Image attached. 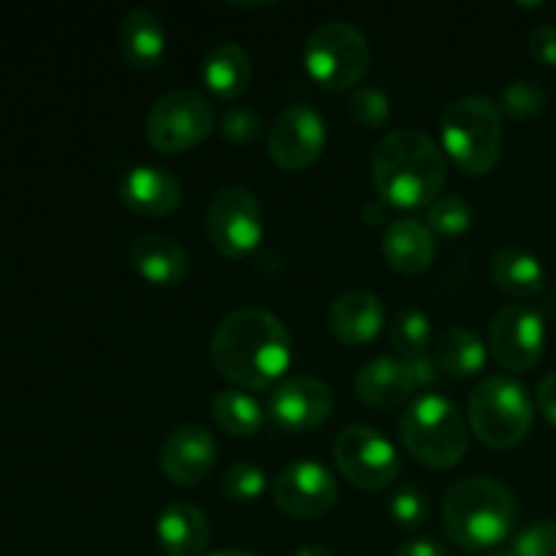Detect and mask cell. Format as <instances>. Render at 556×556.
I'll use <instances>...</instances> for the list:
<instances>
[{
  "instance_id": "29",
  "label": "cell",
  "mask_w": 556,
  "mask_h": 556,
  "mask_svg": "<svg viewBox=\"0 0 556 556\" xmlns=\"http://www.w3.org/2000/svg\"><path fill=\"white\" fill-rule=\"evenodd\" d=\"M546 106V90L535 79H514L500 92V112L514 119H530Z\"/></svg>"
},
{
  "instance_id": "24",
  "label": "cell",
  "mask_w": 556,
  "mask_h": 556,
  "mask_svg": "<svg viewBox=\"0 0 556 556\" xmlns=\"http://www.w3.org/2000/svg\"><path fill=\"white\" fill-rule=\"evenodd\" d=\"M119 47L136 68H152L166 52V25L152 9H130L119 22Z\"/></svg>"
},
{
  "instance_id": "40",
  "label": "cell",
  "mask_w": 556,
  "mask_h": 556,
  "mask_svg": "<svg viewBox=\"0 0 556 556\" xmlns=\"http://www.w3.org/2000/svg\"><path fill=\"white\" fill-rule=\"evenodd\" d=\"M367 215H372V217H369V223H378L380 217H383V210H380L378 204H369L367 210H364V217H367Z\"/></svg>"
},
{
  "instance_id": "36",
  "label": "cell",
  "mask_w": 556,
  "mask_h": 556,
  "mask_svg": "<svg viewBox=\"0 0 556 556\" xmlns=\"http://www.w3.org/2000/svg\"><path fill=\"white\" fill-rule=\"evenodd\" d=\"M407 367H410V375H413V383L418 386H438L440 378H443V369H440L438 358L429 356V353H424V356H416V358H405Z\"/></svg>"
},
{
  "instance_id": "25",
  "label": "cell",
  "mask_w": 556,
  "mask_h": 556,
  "mask_svg": "<svg viewBox=\"0 0 556 556\" xmlns=\"http://www.w3.org/2000/svg\"><path fill=\"white\" fill-rule=\"evenodd\" d=\"M440 369L454 378H472L486 367V345L467 326H448L434 348Z\"/></svg>"
},
{
  "instance_id": "11",
  "label": "cell",
  "mask_w": 556,
  "mask_h": 556,
  "mask_svg": "<svg viewBox=\"0 0 556 556\" xmlns=\"http://www.w3.org/2000/svg\"><path fill=\"white\" fill-rule=\"evenodd\" d=\"M334 410V391L313 375H291L271 389L266 418L282 434H299L324 424Z\"/></svg>"
},
{
  "instance_id": "2",
  "label": "cell",
  "mask_w": 556,
  "mask_h": 556,
  "mask_svg": "<svg viewBox=\"0 0 556 556\" xmlns=\"http://www.w3.org/2000/svg\"><path fill=\"white\" fill-rule=\"evenodd\" d=\"M448 177L445 152L418 128H396L372 152V182L383 201L400 210L429 206Z\"/></svg>"
},
{
  "instance_id": "34",
  "label": "cell",
  "mask_w": 556,
  "mask_h": 556,
  "mask_svg": "<svg viewBox=\"0 0 556 556\" xmlns=\"http://www.w3.org/2000/svg\"><path fill=\"white\" fill-rule=\"evenodd\" d=\"M516 556H556V521H532L510 541Z\"/></svg>"
},
{
  "instance_id": "12",
  "label": "cell",
  "mask_w": 556,
  "mask_h": 556,
  "mask_svg": "<svg viewBox=\"0 0 556 556\" xmlns=\"http://www.w3.org/2000/svg\"><path fill=\"white\" fill-rule=\"evenodd\" d=\"M546 345V320L535 307L508 304L497 309L489 324V351L510 372L535 367Z\"/></svg>"
},
{
  "instance_id": "27",
  "label": "cell",
  "mask_w": 556,
  "mask_h": 556,
  "mask_svg": "<svg viewBox=\"0 0 556 556\" xmlns=\"http://www.w3.org/2000/svg\"><path fill=\"white\" fill-rule=\"evenodd\" d=\"M391 348L400 353V358H416L429 353V337H432V320L424 309L405 307L391 320Z\"/></svg>"
},
{
  "instance_id": "23",
  "label": "cell",
  "mask_w": 556,
  "mask_h": 556,
  "mask_svg": "<svg viewBox=\"0 0 556 556\" xmlns=\"http://www.w3.org/2000/svg\"><path fill=\"white\" fill-rule=\"evenodd\" d=\"M489 275H492V282L500 291L516 299L535 296L546 286V269H543L541 258L527 248H519V244L500 248L492 255Z\"/></svg>"
},
{
  "instance_id": "41",
  "label": "cell",
  "mask_w": 556,
  "mask_h": 556,
  "mask_svg": "<svg viewBox=\"0 0 556 556\" xmlns=\"http://www.w3.org/2000/svg\"><path fill=\"white\" fill-rule=\"evenodd\" d=\"M486 556H516L514 552H510V546H505V548H492V552H489Z\"/></svg>"
},
{
  "instance_id": "1",
  "label": "cell",
  "mask_w": 556,
  "mask_h": 556,
  "mask_svg": "<svg viewBox=\"0 0 556 556\" xmlns=\"http://www.w3.org/2000/svg\"><path fill=\"white\" fill-rule=\"evenodd\" d=\"M210 358L217 375L237 389L264 391L280 383L291 367V331L269 309L237 307L217 324Z\"/></svg>"
},
{
  "instance_id": "7",
  "label": "cell",
  "mask_w": 556,
  "mask_h": 556,
  "mask_svg": "<svg viewBox=\"0 0 556 556\" xmlns=\"http://www.w3.org/2000/svg\"><path fill=\"white\" fill-rule=\"evenodd\" d=\"M304 68L326 90H351L369 68L367 36L351 22H324L304 43Z\"/></svg>"
},
{
  "instance_id": "31",
  "label": "cell",
  "mask_w": 556,
  "mask_h": 556,
  "mask_svg": "<svg viewBox=\"0 0 556 556\" xmlns=\"http://www.w3.org/2000/svg\"><path fill=\"white\" fill-rule=\"evenodd\" d=\"M266 492V472L255 462H237L223 476V494L233 503H253Z\"/></svg>"
},
{
  "instance_id": "32",
  "label": "cell",
  "mask_w": 556,
  "mask_h": 556,
  "mask_svg": "<svg viewBox=\"0 0 556 556\" xmlns=\"http://www.w3.org/2000/svg\"><path fill=\"white\" fill-rule=\"evenodd\" d=\"M220 134L223 139L237 141V144H250V141H255L264 134V117L253 106H248V103H237V106L223 112Z\"/></svg>"
},
{
  "instance_id": "13",
  "label": "cell",
  "mask_w": 556,
  "mask_h": 556,
  "mask_svg": "<svg viewBox=\"0 0 556 556\" xmlns=\"http://www.w3.org/2000/svg\"><path fill=\"white\" fill-rule=\"evenodd\" d=\"M334 472L315 459H296L282 467L275 478V503L291 519H318L337 503Z\"/></svg>"
},
{
  "instance_id": "16",
  "label": "cell",
  "mask_w": 556,
  "mask_h": 556,
  "mask_svg": "<svg viewBox=\"0 0 556 556\" xmlns=\"http://www.w3.org/2000/svg\"><path fill=\"white\" fill-rule=\"evenodd\" d=\"M119 199L139 215L163 217L182 204V185L168 168L136 163L119 177Z\"/></svg>"
},
{
  "instance_id": "42",
  "label": "cell",
  "mask_w": 556,
  "mask_h": 556,
  "mask_svg": "<svg viewBox=\"0 0 556 556\" xmlns=\"http://www.w3.org/2000/svg\"><path fill=\"white\" fill-rule=\"evenodd\" d=\"M212 556H255V554H250V552H217Z\"/></svg>"
},
{
  "instance_id": "6",
  "label": "cell",
  "mask_w": 556,
  "mask_h": 556,
  "mask_svg": "<svg viewBox=\"0 0 556 556\" xmlns=\"http://www.w3.org/2000/svg\"><path fill=\"white\" fill-rule=\"evenodd\" d=\"M535 405L525 383L510 375H489L467 400V424L483 445L514 448L530 434Z\"/></svg>"
},
{
  "instance_id": "20",
  "label": "cell",
  "mask_w": 556,
  "mask_h": 556,
  "mask_svg": "<svg viewBox=\"0 0 556 556\" xmlns=\"http://www.w3.org/2000/svg\"><path fill=\"white\" fill-rule=\"evenodd\" d=\"M383 255L400 275H418L434 258V233L418 217H394L383 228Z\"/></svg>"
},
{
  "instance_id": "37",
  "label": "cell",
  "mask_w": 556,
  "mask_h": 556,
  "mask_svg": "<svg viewBox=\"0 0 556 556\" xmlns=\"http://www.w3.org/2000/svg\"><path fill=\"white\" fill-rule=\"evenodd\" d=\"M538 407H541V413L546 416V421H552L556 427V369L554 372L543 375L541 383H538Z\"/></svg>"
},
{
  "instance_id": "33",
  "label": "cell",
  "mask_w": 556,
  "mask_h": 556,
  "mask_svg": "<svg viewBox=\"0 0 556 556\" xmlns=\"http://www.w3.org/2000/svg\"><path fill=\"white\" fill-rule=\"evenodd\" d=\"M389 514L400 527H405V530H416V527H421L429 516L427 494L416 486L400 489V492H394V497H391Z\"/></svg>"
},
{
  "instance_id": "26",
  "label": "cell",
  "mask_w": 556,
  "mask_h": 556,
  "mask_svg": "<svg viewBox=\"0 0 556 556\" xmlns=\"http://www.w3.org/2000/svg\"><path fill=\"white\" fill-rule=\"evenodd\" d=\"M212 418L217 427L233 438H250L266 424L264 405L242 389H223L212 400Z\"/></svg>"
},
{
  "instance_id": "9",
  "label": "cell",
  "mask_w": 556,
  "mask_h": 556,
  "mask_svg": "<svg viewBox=\"0 0 556 556\" xmlns=\"http://www.w3.org/2000/svg\"><path fill=\"white\" fill-rule=\"evenodd\" d=\"M206 233L226 258H244L264 237V206L242 185H226L206 206Z\"/></svg>"
},
{
  "instance_id": "28",
  "label": "cell",
  "mask_w": 556,
  "mask_h": 556,
  "mask_svg": "<svg viewBox=\"0 0 556 556\" xmlns=\"http://www.w3.org/2000/svg\"><path fill=\"white\" fill-rule=\"evenodd\" d=\"M427 226L440 239L462 237L472 226V206L459 193H440L429 204Z\"/></svg>"
},
{
  "instance_id": "5",
  "label": "cell",
  "mask_w": 556,
  "mask_h": 556,
  "mask_svg": "<svg viewBox=\"0 0 556 556\" xmlns=\"http://www.w3.org/2000/svg\"><path fill=\"white\" fill-rule=\"evenodd\" d=\"M405 448L429 467H454L470 445L467 421L456 402L443 394H421L400 421Z\"/></svg>"
},
{
  "instance_id": "35",
  "label": "cell",
  "mask_w": 556,
  "mask_h": 556,
  "mask_svg": "<svg viewBox=\"0 0 556 556\" xmlns=\"http://www.w3.org/2000/svg\"><path fill=\"white\" fill-rule=\"evenodd\" d=\"M530 54L543 65H556V25H538L530 33Z\"/></svg>"
},
{
  "instance_id": "10",
  "label": "cell",
  "mask_w": 556,
  "mask_h": 556,
  "mask_svg": "<svg viewBox=\"0 0 556 556\" xmlns=\"http://www.w3.org/2000/svg\"><path fill=\"white\" fill-rule=\"evenodd\" d=\"M334 462L353 486L367 489V492L391 486L402 470L396 445L378 429L364 427V424H353L337 434Z\"/></svg>"
},
{
  "instance_id": "30",
  "label": "cell",
  "mask_w": 556,
  "mask_h": 556,
  "mask_svg": "<svg viewBox=\"0 0 556 556\" xmlns=\"http://www.w3.org/2000/svg\"><path fill=\"white\" fill-rule=\"evenodd\" d=\"M348 112L364 128H383L386 119L391 117V98L378 85L353 87L348 98Z\"/></svg>"
},
{
  "instance_id": "39",
  "label": "cell",
  "mask_w": 556,
  "mask_h": 556,
  "mask_svg": "<svg viewBox=\"0 0 556 556\" xmlns=\"http://www.w3.org/2000/svg\"><path fill=\"white\" fill-rule=\"evenodd\" d=\"M293 556H331V552L326 546H320V543H304V546H299Z\"/></svg>"
},
{
  "instance_id": "15",
  "label": "cell",
  "mask_w": 556,
  "mask_h": 556,
  "mask_svg": "<svg viewBox=\"0 0 556 556\" xmlns=\"http://www.w3.org/2000/svg\"><path fill=\"white\" fill-rule=\"evenodd\" d=\"M217 443L212 432L199 424L177 427L161 448V467L166 478L179 486H195L215 470Z\"/></svg>"
},
{
  "instance_id": "17",
  "label": "cell",
  "mask_w": 556,
  "mask_h": 556,
  "mask_svg": "<svg viewBox=\"0 0 556 556\" xmlns=\"http://www.w3.org/2000/svg\"><path fill=\"white\" fill-rule=\"evenodd\" d=\"M329 331L345 345H364L375 340L386 324V307L372 291H345L331 302Z\"/></svg>"
},
{
  "instance_id": "4",
  "label": "cell",
  "mask_w": 556,
  "mask_h": 556,
  "mask_svg": "<svg viewBox=\"0 0 556 556\" xmlns=\"http://www.w3.org/2000/svg\"><path fill=\"white\" fill-rule=\"evenodd\" d=\"M445 155L465 174H489L503 155V112L486 96H465L440 117Z\"/></svg>"
},
{
  "instance_id": "3",
  "label": "cell",
  "mask_w": 556,
  "mask_h": 556,
  "mask_svg": "<svg viewBox=\"0 0 556 556\" xmlns=\"http://www.w3.org/2000/svg\"><path fill=\"white\" fill-rule=\"evenodd\" d=\"M519 516L514 492L489 476L462 478L443 497V525L465 552H492L510 535Z\"/></svg>"
},
{
  "instance_id": "8",
  "label": "cell",
  "mask_w": 556,
  "mask_h": 556,
  "mask_svg": "<svg viewBox=\"0 0 556 556\" xmlns=\"http://www.w3.org/2000/svg\"><path fill=\"white\" fill-rule=\"evenodd\" d=\"M215 128V109L206 96L190 87L168 90L147 112L144 134L157 152H185L201 144Z\"/></svg>"
},
{
  "instance_id": "38",
  "label": "cell",
  "mask_w": 556,
  "mask_h": 556,
  "mask_svg": "<svg viewBox=\"0 0 556 556\" xmlns=\"http://www.w3.org/2000/svg\"><path fill=\"white\" fill-rule=\"evenodd\" d=\"M394 556H448V548L434 538H416V541L400 546Z\"/></svg>"
},
{
  "instance_id": "18",
  "label": "cell",
  "mask_w": 556,
  "mask_h": 556,
  "mask_svg": "<svg viewBox=\"0 0 556 556\" xmlns=\"http://www.w3.org/2000/svg\"><path fill=\"white\" fill-rule=\"evenodd\" d=\"M128 258L152 286H179L190 271L188 250L166 233H141L130 244Z\"/></svg>"
},
{
  "instance_id": "14",
  "label": "cell",
  "mask_w": 556,
  "mask_h": 556,
  "mask_svg": "<svg viewBox=\"0 0 556 556\" xmlns=\"http://www.w3.org/2000/svg\"><path fill=\"white\" fill-rule=\"evenodd\" d=\"M326 147V119L309 103H291L269 128V155L286 172H302Z\"/></svg>"
},
{
  "instance_id": "21",
  "label": "cell",
  "mask_w": 556,
  "mask_h": 556,
  "mask_svg": "<svg viewBox=\"0 0 556 556\" xmlns=\"http://www.w3.org/2000/svg\"><path fill=\"white\" fill-rule=\"evenodd\" d=\"M353 386H356L358 400L372 407H396L416 389L410 367H407L405 358L396 356L369 358L356 372Z\"/></svg>"
},
{
  "instance_id": "19",
  "label": "cell",
  "mask_w": 556,
  "mask_h": 556,
  "mask_svg": "<svg viewBox=\"0 0 556 556\" xmlns=\"http://www.w3.org/2000/svg\"><path fill=\"white\" fill-rule=\"evenodd\" d=\"M210 538V521L199 505L174 500L157 516V543L168 556H201Z\"/></svg>"
},
{
  "instance_id": "22",
  "label": "cell",
  "mask_w": 556,
  "mask_h": 556,
  "mask_svg": "<svg viewBox=\"0 0 556 556\" xmlns=\"http://www.w3.org/2000/svg\"><path fill=\"white\" fill-rule=\"evenodd\" d=\"M201 79H204L206 90L215 92L217 98L231 101V98L242 96L253 79L250 54L237 41L212 43L201 63Z\"/></svg>"
}]
</instances>
